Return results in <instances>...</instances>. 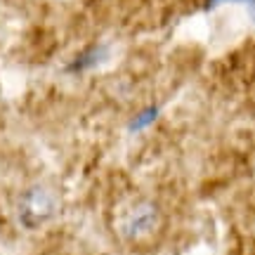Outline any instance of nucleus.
<instances>
[{
    "instance_id": "obj_2",
    "label": "nucleus",
    "mask_w": 255,
    "mask_h": 255,
    "mask_svg": "<svg viewBox=\"0 0 255 255\" xmlns=\"http://www.w3.org/2000/svg\"><path fill=\"white\" fill-rule=\"evenodd\" d=\"M161 222V213L156 208V203L151 201H142L135 208L130 210L123 220V234L130 239H142L146 234H151Z\"/></svg>"
},
{
    "instance_id": "obj_1",
    "label": "nucleus",
    "mask_w": 255,
    "mask_h": 255,
    "mask_svg": "<svg viewBox=\"0 0 255 255\" xmlns=\"http://www.w3.org/2000/svg\"><path fill=\"white\" fill-rule=\"evenodd\" d=\"M57 213V199L55 194L45 187H31L24 191V196L19 201V222L26 229H36L50 218H55Z\"/></svg>"
},
{
    "instance_id": "obj_4",
    "label": "nucleus",
    "mask_w": 255,
    "mask_h": 255,
    "mask_svg": "<svg viewBox=\"0 0 255 255\" xmlns=\"http://www.w3.org/2000/svg\"><path fill=\"white\" fill-rule=\"evenodd\" d=\"M161 116V104H151V107H144V109L137 114L135 119L130 121L128 126V132L130 135H137V132H144L146 128H151Z\"/></svg>"
},
{
    "instance_id": "obj_5",
    "label": "nucleus",
    "mask_w": 255,
    "mask_h": 255,
    "mask_svg": "<svg viewBox=\"0 0 255 255\" xmlns=\"http://www.w3.org/2000/svg\"><path fill=\"white\" fill-rule=\"evenodd\" d=\"M222 2H237V0H208V7H215V5H222ZM239 2H248V0H239Z\"/></svg>"
},
{
    "instance_id": "obj_3",
    "label": "nucleus",
    "mask_w": 255,
    "mask_h": 255,
    "mask_svg": "<svg viewBox=\"0 0 255 255\" xmlns=\"http://www.w3.org/2000/svg\"><path fill=\"white\" fill-rule=\"evenodd\" d=\"M107 57H109V47L107 45H90L85 47L81 55H76L69 62L66 66V71L69 73H85V71H92V69H97L102 64L107 62Z\"/></svg>"
}]
</instances>
